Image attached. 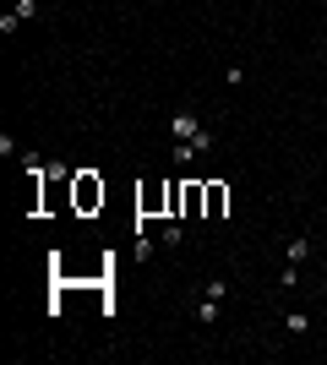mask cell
I'll list each match as a JSON object with an SVG mask.
<instances>
[{
    "label": "cell",
    "instance_id": "10",
    "mask_svg": "<svg viewBox=\"0 0 327 365\" xmlns=\"http://www.w3.org/2000/svg\"><path fill=\"white\" fill-rule=\"evenodd\" d=\"M191 158H196V147H191V142H174V164H180V169H185Z\"/></svg>",
    "mask_w": 327,
    "mask_h": 365
},
{
    "label": "cell",
    "instance_id": "1",
    "mask_svg": "<svg viewBox=\"0 0 327 365\" xmlns=\"http://www.w3.org/2000/svg\"><path fill=\"white\" fill-rule=\"evenodd\" d=\"M71 202H77V213H98L104 208V180L93 169H77L71 175Z\"/></svg>",
    "mask_w": 327,
    "mask_h": 365
},
{
    "label": "cell",
    "instance_id": "8",
    "mask_svg": "<svg viewBox=\"0 0 327 365\" xmlns=\"http://www.w3.org/2000/svg\"><path fill=\"white\" fill-rule=\"evenodd\" d=\"M284 327H289V338H300V333L311 327V316H306V311H289V316H284Z\"/></svg>",
    "mask_w": 327,
    "mask_h": 365
},
{
    "label": "cell",
    "instance_id": "7",
    "mask_svg": "<svg viewBox=\"0 0 327 365\" xmlns=\"http://www.w3.org/2000/svg\"><path fill=\"white\" fill-rule=\"evenodd\" d=\"M284 256H289V262H306V256H311V240H306V234H295V240H289V251H284Z\"/></svg>",
    "mask_w": 327,
    "mask_h": 365
},
{
    "label": "cell",
    "instance_id": "9",
    "mask_svg": "<svg viewBox=\"0 0 327 365\" xmlns=\"http://www.w3.org/2000/svg\"><path fill=\"white\" fill-rule=\"evenodd\" d=\"M196 316H202V322H218V300H207V294H202V305H196Z\"/></svg>",
    "mask_w": 327,
    "mask_h": 365
},
{
    "label": "cell",
    "instance_id": "11",
    "mask_svg": "<svg viewBox=\"0 0 327 365\" xmlns=\"http://www.w3.org/2000/svg\"><path fill=\"white\" fill-rule=\"evenodd\" d=\"M191 147H196V158H207V153H213V137H207V131H196V137H191Z\"/></svg>",
    "mask_w": 327,
    "mask_h": 365
},
{
    "label": "cell",
    "instance_id": "6",
    "mask_svg": "<svg viewBox=\"0 0 327 365\" xmlns=\"http://www.w3.org/2000/svg\"><path fill=\"white\" fill-rule=\"evenodd\" d=\"M180 240H185V229H180V223L169 219V223H164V229H159V245H164V251H174Z\"/></svg>",
    "mask_w": 327,
    "mask_h": 365
},
{
    "label": "cell",
    "instance_id": "5",
    "mask_svg": "<svg viewBox=\"0 0 327 365\" xmlns=\"http://www.w3.org/2000/svg\"><path fill=\"white\" fill-rule=\"evenodd\" d=\"M202 202H207V186L202 180H185V213L180 219H202Z\"/></svg>",
    "mask_w": 327,
    "mask_h": 365
},
{
    "label": "cell",
    "instance_id": "2",
    "mask_svg": "<svg viewBox=\"0 0 327 365\" xmlns=\"http://www.w3.org/2000/svg\"><path fill=\"white\" fill-rule=\"evenodd\" d=\"M137 208H142V219L169 213V186H142V191H137Z\"/></svg>",
    "mask_w": 327,
    "mask_h": 365
},
{
    "label": "cell",
    "instance_id": "4",
    "mask_svg": "<svg viewBox=\"0 0 327 365\" xmlns=\"http://www.w3.org/2000/svg\"><path fill=\"white\" fill-rule=\"evenodd\" d=\"M196 131H202V120H196V115H185V109H180V115H169V137H174V142H191Z\"/></svg>",
    "mask_w": 327,
    "mask_h": 365
},
{
    "label": "cell",
    "instance_id": "12",
    "mask_svg": "<svg viewBox=\"0 0 327 365\" xmlns=\"http://www.w3.org/2000/svg\"><path fill=\"white\" fill-rule=\"evenodd\" d=\"M202 294H207V300H224V294H229V284H224V278H207V289H202Z\"/></svg>",
    "mask_w": 327,
    "mask_h": 365
},
{
    "label": "cell",
    "instance_id": "3",
    "mask_svg": "<svg viewBox=\"0 0 327 365\" xmlns=\"http://www.w3.org/2000/svg\"><path fill=\"white\" fill-rule=\"evenodd\" d=\"M229 208V186L224 180H207V202H202V219H224Z\"/></svg>",
    "mask_w": 327,
    "mask_h": 365
}]
</instances>
